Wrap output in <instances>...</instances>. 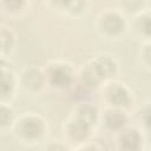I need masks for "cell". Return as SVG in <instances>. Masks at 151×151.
Masks as SVG:
<instances>
[{
  "label": "cell",
  "mask_w": 151,
  "mask_h": 151,
  "mask_svg": "<svg viewBox=\"0 0 151 151\" xmlns=\"http://www.w3.org/2000/svg\"><path fill=\"white\" fill-rule=\"evenodd\" d=\"M17 133L26 140L39 139L45 132V123L39 116L28 114L17 123Z\"/></svg>",
  "instance_id": "1"
},
{
  "label": "cell",
  "mask_w": 151,
  "mask_h": 151,
  "mask_svg": "<svg viewBox=\"0 0 151 151\" xmlns=\"http://www.w3.org/2000/svg\"><path fill=\"white\" fill-rule=\"evenodd\" d=\"M46 79L55 88H67L74 81V73L67 64L57 63L48 68Z\"/></svg>",
  "instance_id": "2"
},
{
  "label": "cell",
  "mask_w": 151,
  "mask_h": 151,
  "mask_svg": "<svg viewBox=\"0 0 151 151\" xmlns=\"http://www.w3.org/2000/svg\"><path fill=\"white\" fill-rule=\"evenodd\" d=\"M100 31L109 37H118L125 29V20L123 15L116 11L104 12L98 21Z\"/></svg>",
  "instance_id": "3"
},
{
  "label": "cell",
  "mask_w": 151,
  "mask_h": 151,
  "mask_svg": "<svg viewBox=\"0 0 151 151\" xmlns=\"http://www.w3.org/2000/svg\"><path fill=\"white\" fill-rule=\"evenodd\" d=\"M45 81H46L45 74L35 67L26 68L21 74V85L27 91H31V92L40 91L45 85Z\"/></svg>",
  "instance_id": "4"
},
{
  "label": "cell",
  "mask_w": 151,
  "mask_h": 151,
  "mask_svg": "<svg viewBox=\"0 0 151 151\" xmlns=\"http://www.w3.org/2000/svg\"><path fill=\"white\" fill-rule=\"evenodd\" d=\"M107 99L112 107L123 110L130 105L131 96L127 88L120 84H112L107 90Z\"/></svg>",
  "instance_id": "5"
},
{
  "label": "cell",
  "mask_w": 151,
  "mask_h": 151,
  "mask_svg": "<svg viewBox=\"0 0 151 151\" xmlns=\"http://www.w3.org/2000/svg\"><path fill=\"white\" fill-rule=\"evenodd\" d=\"M92 68L96 72L97 77L101 80V79H107L116 73L117 64L114 59L111 58L110 55H101L93 61Z\"/></svg>",
  "instance_id": "6"
},
{
  "label": "cell",
  "mask_w": 151,
  "mask_h": 151,
  "mask_svg": "<svg viewBox=\"0 0 151 151\" xmlns=\"http://www.w3.org/2000/svg\"><path fill=\"white\" fill-rule=\"evenodd\" d=\"M126 122H127V118H126L125 113L123 112V110H120V109L112 107V109L107 110L104 114V123H105L106 127L112 131L124 129Z\"/></svg>",
  "instance_id": "7"
},
{
  "label": "cell",
  "mask_w": 151,
  "mask_h": 151,
  "mask_svg": "<svg viewBox=\"0 0 151 151\" xmlns=\"http://www.w3.org/2000/svg\"><path fill=\"white\" fill-rule=\"evenodd\" d=\"M91 129H92V126H90L88 124H86L85 122L80 120L77 117H74L67 124V133H68V136L73 140H78V142H81V140L86 139L87 136L90 134Z\"/></svg>",
  "instance_id": "8"
},
{
  "label": "cell",
  "mask_w": 151,
  "mask_h": 151,
  "mask_svg": "<svg viewBox=\"0 0 151 151\" xmlns=\"http://www.w3.org/2000/svg\"><path fill=\"white\" fill-rule=\"evenodd\" d=\"M142 142V137L139 132L134 129H126L123 130L119 137V144L122 149L126 150H137L139 149Z\"/></svg>",
  "instance_id": "9"
},
{
  "label": "cell",
  "mask_w": 151,
  "mask_h": 151,
  "mask_svg": "<svg viewBox=\"0 0 151 151\" xmlns=\"http://www.w3.org/2000/svg\"><path fill=\"white\" fill-rule=\"evenodd\" d=\"M14 77L9 67L0 68V98H7L14 90Z\"/></svg>",
  "instance_id": "10"
},
{
  "label": "cell",
  "mask_w": 151,
  "mask_h": 151,
  "mask_svg": "<svg viewBox=\"0 0 151 151\" xmlns=\"http://www.w3.org/2000/svg\"><path fill=\"white\" fill-rule=\"evenodd\" d=\"M74 117L85 122L90 126H93L98 120V111L96 107L91 105H83L77 110V113Z\"/></svg>",
  "instance_id": "11"
},
{
  "label": "cell",
  "mask_w": 151,
  "mask_h": 151,
  "mask_svg": "<svg viewBox=\"0 0 151 151\" xmlns=\"http://www.w3.org/2000/svg\"><path fill=\"white\" fill-rule=\"evenodd\" d=\"M14 120V112L13 110L0 103V127H7L9 126Z\"/></svg>",
  "instance_id": "12"
},
{
  "label": "cell",
  "mask_w": 151,
  "mask_h": 151,
  "mask_svg": "<svg viewBox=\"0 0 151 151\" xmlns=\"http://www.w3.org/2000/svg\"><path fill=\"white\" fill-rule=\"evenodd\" d=\"M119 4L124 11L129 13H134L142 9L144 0H119Z\"/></svg>",
  "instance_id": "13"
},
{
  "label": "cell",
  "mask_w": 151,
  "mask_h": 151,
  "mask_svg": "<svg viewBox=\"0 0 151 151\" xmlns=\"http://www.w3.org/2000/svg\"><path fill=\"white\" fill-rule=\"evenodd\" d=\"M87 7V0H71L66 9L72 14H80Z\"/></svg>",
  "instance_id": "14"
},
{
  "label": "cell",
  "mask_w": 151,
  "mask_h": 151,
  "mask_svg": "<svg viewBox=\"0 0 151 151\" xmlns=\"http://www.w3.org/2000/svg\"><path fill=\"white\" fill-rule=\"evenodd\" d=\"M13 46V35L7 32L4 31L0 33V50L8 52Z\"/></svg>",
  "instance_id": "15"
},
{
  "label": "cell",
  "mask_w": 151,
  "mask_h": 151,
  "mask_svg": "<svg viewBox=\"0 0 151 151\" xmlns=\"http://www.w3.org/2000/svg\"><path fill=\"white\" fill-rule=\"evenodd\" d=\"M136 28L140 32L144 33L145 35H149L150 33V21H149V14L140 15L137 21H136Z\"/></svg>",
  "instance_id": "16"
},
{
  "label": "cell",
  "mask_w": 151,
  "mask_h": 151,
  "mask_svg": "<svg viewBox=\"0 0 151 151\" xmlns=\"http://www.w3.org/2000/svg\"><path fill=\"white\" fill-rule=\"evenodd\" d=\"M25 2H26V0H2L4 6L8 11H12V12L20 11L24 7Z\"/></svg>",
  "instance_id": "17"
},
{
  "label": "cell",
  "mask_w": 151,
  "mask_h": 151,
  "mask_svg": "<svg viewBox=\"0 0 151 151\" xmlns=\"http://www.w3.org/2000/svg\"><path fill=\"white\" fill-rule=\"evenodd\" d=\"M70 1H71V0H51V2H52V4H54L55 6L64 7V8H66V7H67V5L70 4Z\"/></svg>",
  "instance_id": "18"
}]
</instances>
